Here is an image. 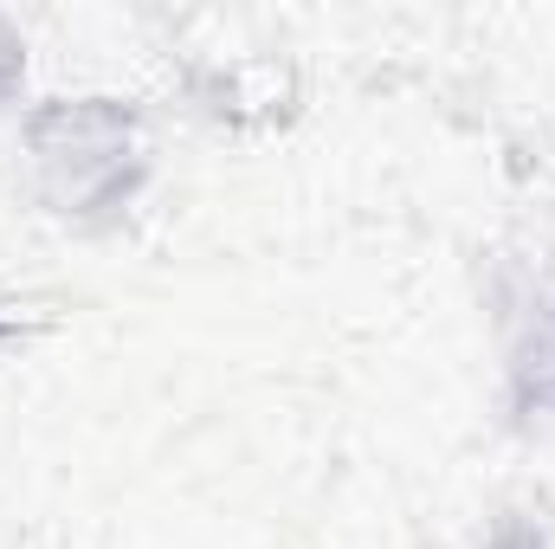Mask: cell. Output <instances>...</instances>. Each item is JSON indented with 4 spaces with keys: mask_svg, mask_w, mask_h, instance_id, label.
<instances>
[]
</instances>
